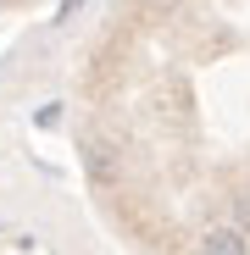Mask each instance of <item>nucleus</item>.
<instances>
[{"mask_svg":"<svg viewBox=\"0 0 250 255\" xmlns=\"http://www.w3.org/2000/svg\"><path fill=\"white\" fill-rule=\"evenodd\" d=\"M200 255H250V239H245L234 222H228V228H206Z\"/></svg>","mask_w":250,"mask_h":255,"instance_id":"1","label":"nucleus"}]
</instances>
